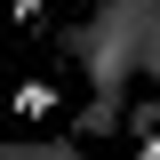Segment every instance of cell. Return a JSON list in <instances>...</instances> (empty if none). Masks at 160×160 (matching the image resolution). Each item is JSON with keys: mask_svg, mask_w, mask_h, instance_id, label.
I'll list each match as a JSON object with an SVG mask.
<instances>
[{"mask_svg": "<svg viewBox=\"0 0 160 160\" xmlns=\"http://www.w3.org/2000/svg\"><path fill=\"white\" fill-rule=\"evenodd\" d=\"M16 112H24V120L56 112V88H48V80H24V88H16Z\"/></svg>", "mask_w": 160, "mask_h": 160, "instance_id": "obj_1", "label": "cell"}]
</instances>
